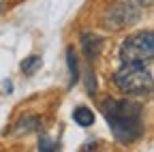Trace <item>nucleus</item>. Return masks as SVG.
Returning a JSON list of instances; mask_svg holds the SVG:
<instances>
[{
  "label": "nucleus",
  "mask_w": 154,
  "mask_h": 152,
  "mask_svg": "<svg viewBox=\"0 0 154 152\" xmlns=\"http://www.w3.org/2000/svg\"><path fill=\"white\" fill-rule=\"evenodd\" d=\"M137 15H139V9L126 2V0H122V2H116L107 15H105V26L109 30H122L126 26H131L133 22H137Z\"/></svg>",
  "instance_id": "4"
},
{
  "label": "nucleus",
  "mask_w": 154,
  "mask_h": 152,
  "mask_svg": "<svg viewBox=\"0 0 154 152\" xmlns=\"http://www.w3.org/2000/svg\"><path fill=\"white\" fill-rule=\"evenodd\" d=\"M126 2H131V5H135V7H150L152 0H126Z\"/></svg>",
  "instance_id": "10"
},
{
  "label": "nucleus",
  "mask_w": 154,
  "mask_h": 152,
  "mask_svg": "<svg viewBox=\"0 0 154 152\" xmlns=\"http://www.w3.org/2000/svg\"><path fill=\"white\" fill-rule=\"evenodd\" d=\"M103 45H105L103 36H99V34H90V32L82 34V47H84V54H86L88 60H96V58H99V54H101Z\"/></svg>",
  "instance_id": "5"
},
{
  "label": "nucleus",
  "mask_w": 154,
  "mask_h": 152,
  "mask_svg": "<svg viewBox=\"0 0 154 152\" xmlns=\"http://www.w3.org/2000/svg\"><path fill=\"white\" fill-rule=\"evenodd\" d=\"M43 60H41V56H28L26 60H22V73L24 75H32L36 69H41Z\"/></svg>",
  "instance_id": "8"
},
{
  "label": "nucleus",
  "mask_w": 154,
  "mask_h": 152,
  "mask_svg": "<svg viewBox=\"0 0 154 152\" xmlns=\"http://www.w3.org/2000/svg\"><path fill=\"white\" fill-rule=\"evenodd\" d=\"M58 148H60V146H58V144H54L47 135H41V137H38V150H43V152H49V150H58Z\"/></svg>",
  "instance_id": "9"
},
{
  "label": "nucleus",
  "mask_w": 154,
  "mask_h": 152,
  "mask_svg": "<svg viewBox=\"0 0 154 152\" xmlns=\"http://www.w3.org/2000/svg\"><path fill=\"white\" fill-rule=\"evenodd\" d=\"M105 109V118L111 126L113 137L120 144H131L135 139L141 137L143 133V107L139 103L133 101H116V99H107L103 103Z\"/></svg>",
  "instance_id": "1"
},
{
  "label": "nucleus",
  "mask_w": 154,
  "mask_h": 152,
  "mask_svg": "<svg viewBox=\"0 0 154 152\" xmlns=\"http://www.w3.org/2000/svg\"><path fill=\"white\" fill-rule=\"evenodd\" d=\"M0 11H2V0H0Z\"/></svg>",
  "instance_id": "11"
},
{
  "label": "nucleus",
  "mask_w": 154,
  "mask_h": 152,
  "mask_svg": "<svg viewBox=\"0 0 154 152\" xmlns=\"http://www.w3.org/2000/svg\"><path fill=\"white\" fill-rule=\"evenodd\" d=\"M73 120L79 124V126H92L94 124V111L92 109H88V107H75V111H73Z\"/></svg>",
  "instance_id": "6"
},
{
  "label": "nucleus",
  "mask_w": 154,
  "mask_h": 152,
  "mask_svg": "<svg viewBox=\"0 0 154 152\" xmlns=\"http://www.w3.org/2000/svg\"><path fill=\"white\" fill-rule=\"evenodd\" d=\"M113 82L124 94H146L152 90V71L143 62H124L113 75Z\"/></svg>",
  "instance_id": "2"
},
{
  "label": "nucleus",
  "mask_w": 154,
  "mask_h": 152,
  "mask_svg": "<svg viewBox=\"0 0 154 152\" xmlns=\"http://www.w3.org/2000/svg\"><path fill=\"white\" fill-rule=\"evenodd\" d=\"M154 56V34L150 30L137 32L124 39L120 45V58L122 62H148Z\"/></svg>",
  "instance_id": "3"
},
{
  "label": "nucleus",
  "mask_w": 154,
  "mask_h": 152,
  "mask_svg": "<svg viewBox=\"0 0 154 152\" xmlns=\"http://www.w3.org/2000/svg\"><path fill=\"white\" fill-rule=\"evenodd\" d=\"M66 64H69V73H71V86H75L77 77H79V69H77V58H75L73 47L66 49Z\"/></svg>",
  "instance_id": "7"
}]
</instances>
